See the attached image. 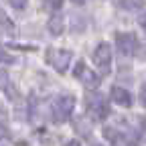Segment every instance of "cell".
<instances>
[{
	"mask_svg": "<svg viewBox=\"0 0 146 146\" xmlns=\"http://www.w3.org/2000/svg\"><path fill=\"white\" fill-rule=\"evenodd\" d=\"M71 59H73V55L67 49H47V63L51 67H55V71H59V73H65L69 69Z\"/></svg>",
	"mask_w": 146,
	"mask_h": 146,
	"instance_id": "obj_2",
	"label": "cell"
},
{
	"mask_svg": "<svg viewBox=\"0 0 146 146\" xmlns=\"http://www.w3.org/2000/svg\"><path fill=\"white\" fill-rule=\"evenodd\" d=\"M0 21H2V25H4V29H6V31H10V33L14 31V25L8 21V18H6V14H4L2 10H0Z\"/></svg>",
	"mask_w": 146,
	"mask_h": 146,
	"instance_id": "obj_13",
	"label": "cell"
},
{
	"mask_svg": "<svg viewBox=\"0 0 146 146\" xmlns=\"http://www.w3.org/2000/svg\"><path fill=\"white\" fill-rule=\"evenodd\" d=\"M140 104L146 108V85H142V89H140Z\"/></svg>",
	"mask_w": 146,
	"mask_h": 146,
	"instance_id": "obj_16",
	"label": "cell"
},
{
	"mask_svg": "<svg viewBox=\"0 0 146 146\" xmlns=\"http://www.w3.org/2000/svg\"><path fill=\"white\" fill-rule=\"evenodd\" d=\"M110 98H112V102H116L118 106H124V108H130L132 106V96L130 91L120 87V85H114L112 89H110Z\"/></svg>",
	"mask_w": 146,
	"mask_h": 146,
	"instance_id": "obj_8",
	"label": "cell"
},
{
	"mask_svg": "<svg viewBox=\"0 0 146 146\" xmlns=\"http://www.w3.org/2000/svg\"><path fill=\"white\" fill-rule=\"evenodd\" d=\"M71 2H73V4H83L85 0H71Z\"/></svg>",
	"mask_w": 146,
	"mask_h": 146,
	"instance_id": "obj_18",
	"label": "cell"
},
{
	"mask_svg": "<svg viewBox=\"0 0 146 146\" xmlns=\"http://www.w3.org/2000/svg\"><path fill=\"white\" fill-rule=\"evenodd\" d=\"M118 6L124 10H140L144 8V0H120Z\"/></svg>",
	"mask_w": 146,
	"mask_h": 146,
	"instance_id": "obj_9",
	"label": "cell"
},
{
	"mask_svg": "<svg viewBox=\"0 0 146 146\" xmlns=\"http://www.w3.org/2000/svg\"><path fill=\"white\" fill-rule=\"evenodd\" d=\"M73 110H75V98L69 96V94L53 100V118H55V122H65L73 114Z\"/></svg>",
	"mask_w": 146,
	"mask_h": 146,
	"instance_id": "obj_1",
	"label": "cell"
},
{
	"mask_svg": "<svg viewBox=\"0 0 146 146\" xmlns=\"http://www.w3.org/2000/svg\"><path fill=\"white\" fill-rule=\"evenodd\" d=\"M134 55H136L140 61H146V43H142V45L138 43V47H136V53H134Z\"/></svg>",
	"mask_w": 146,
	"mask_h": 146,
	"instance_id": "obj_12",
	"label": "cell"
},
{
	"mask_svg": "<svg viewBox=\"0 0 146 146\" xmlns=\"http://www.w3.org/2000/svg\"><path fill=\"white\" fill-rule=\"evenodd\" d=\"M73 75H75L87 89H98L100 87V75H98V73L94 71V69H89L83 61H79L77 65H75V71H73Z\"/></svg>",
	"mask_w": 146,
	"mask_h": 146,
	"instance_id": "obj_3",
	"label": "cell"
},
{
	"mask_svg": "<svg viewBox=\"0 0 146 146\" xmlns=\"http://www.w3.org/2000/svg\"><path fill=\"white\" fill-rule=\"evenodd\" d=\"M87 112L91 118H96V120H104L110 116V104L106 98H102L100 94L96 96H89L87 98Z\"/></svg>",
	"mask_w": 146,
	"mask_h": 146,
	"instance_id": "obj_4",
	"label": "cell"
},
{
	"mask_svg": "<svg viewBox=\"0 0 146 146\" xmlns=\"http://www.w3.org/2000/svg\"><path fill=\"white\" fill-rule=\"evenodd\" d=\"M116 47H118V51L124 55V57L134 55L136 53V47H138L136 35L134 33H118L116 35Z\"/></svg>",
	"mask_w": 146,
	"mask_h": 146,
	"instance_id": "obj_6",
	"label": "cell"
},
{
	"mask_svg": "<svg viewBox=\"0 0 146 146\" xmlns=\"http://www.w3.org/2000/svg\"><path fill=\"white\" fill-rule=\"evenodd\" d=\"M8 83H10V79H8V73H6L4 69H0V89H4L8 96H16V91H12Z\"/></svg>",
	"mask_w": 146,
	"mask_h": 146,
	"instance_id": "obj_10",
	"label": "cell"
},
{
	"mask_svg": "<svg viewBox=\"0 0 146 146\" xmlns=\"http://www.w3.org/2000/svg\"><path fill=\"white\" fill-rule=\"evenodd\" d=\"M47 29H49V33H51L53 36L63 35V31H65V16H63V12L55 10V12L49 16V21H47Z\"/></svg>",
	"mask_w": 146,
	"mask_h": 146,
	"instance_id": "obj_7",
	"label": "cell"
},
{
	"mask_svg": "<svg viewBox=\"0 0 146 146\" xmlns=\"http://www.w3.org/2000/svg\"><path fill=\"white\" fill-rule=\"evenodd\" d=\"M104 136H106L108 140H118V134H116L114 128H104Z\"/></svg>",
	"mask_w": 146,
	"mask_h": 146,
	"instance_id": "obj_14",
	"label": "cell"
},
{
	"mask_svg": "<svg viewBox=\"0 0 146 146\" xmlns=\"http://www.w3.org/2000/svg\"><path fill=\"white\" fill-rule=\"evenodd\" d=\"M6 2H8L14 10H25L27 4H29V0H6Z\"/></svg>",
	"mask_w": 146,
	"mask_h": 146,
	"instance_id": "obj_11",
	"label": "cell"
},
{
	"mask_svg": "<svg viewBox=\"0 0 146 146\" xmlns=\"http://www.w3.org/2000/svg\"><path fill=\"white\" fill-rule=\"evenodd\" d=\"M65 146H81V144H79V140H69Z\"/></svg>",
	"mask_w": 146,
	"mask_h": 146,
	"instance_id": "obj_17",
	"label": "cell"
},
{
	"mask_svg": "<svg viewBox=\"0 0 146 146\" xmlns=\"http://www.w3.org/2000/svg\"><path fill=\"white\" fill-rule=\"evenodd\" d=\"M138 25L144 29V33H146V12H142L140 16H138Z\"/></svg>",
	"mask_w": 146,
	"mask_h": 146,
	"instance_id": "obj_15",
	"label": "cell"
},
{
	"mask_svg": "<svg viewBox=\"0 0 146 146\" xmlns=\"http://www.w3.org/2000/svg\"><path fill=\"white\" fill-rule=\"evenodd\" d=\"M94 63L96 67L104 73H110V69H112V47H110L108 43H100L94 51Z\"/></svg>",
	"mask_w": 146,
	"mask_h": 146,
	"instance_id": "obj_5",
	"label": "cell"
},
{
	"mask_svg": "<svg viewBox=\"0 0 146 146\" xmlns=\"http://www.w3.org/2000/svg\"><path fill=\"white\" fill-rule=\"evenodd\" d=\"M98 146H102V144H98Z\"/></svg>",
	"mask_w": 146,
	"mask_h": 146,
	"instance_id": "obj_19",
	"label": "cell"
}]
</instances>
